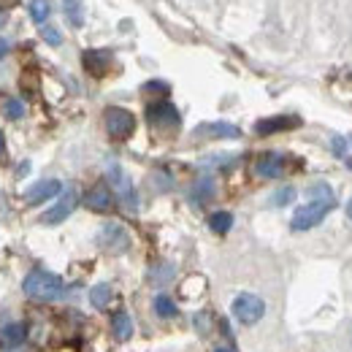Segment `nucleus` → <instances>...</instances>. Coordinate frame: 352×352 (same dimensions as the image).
<instances>
[{
	"label": "nucleus",
	"instance_id": "nucleus-9",
	"mask_svg": "<svg viewBox=\"0 0 352 352\" xmlns=\"http://www.w3.org/2000/svg\"><path fill=\"white\" fill-rule=\"evenodd\" d=\"M106 176H109V182L117 187L122 204H128V209H135V192H133V184H131V179L125 176V171H122L117 163H111V166L106 168Z\"/></svg>",
	"mask_w": 352,
	"mask_h": 352
},
{
	"label": "nucleus",
	"instance_id": "nucleus-10",
	"mask_svg": "<svg viewBox=\"0 0 352 352\" xmlns=\"http://www.w3.org/2000/svg\"><path fill=\"white\" fill-rule=\"evenodd\" d=\"M255 174L263 176V179H279L285 174V157L276 155V152H265L255 163Z\"/></svg>",
	"mask_w": 352,
	"mask_h": 352
},
{
	"label": "nucleus",
	"instance_id": "nucleus-5",
	"mask_svg": "<svg viewBox=\"0 0 352 352\" xmlns=\"http://www.w3.org/2000/svg\"><path fill=\"white\" fill-rule=\"evenodd\" d=\"M76 204H79V192L76 190H63L60 198H57V204L41 214V225H57V222L68 220L74 214Z\"/></svg>",
	"mask_w": 352,
	"mask_h": 352
},
{
	"label": "nucleus",
	"instance_id": "nucleus-6",
	"mask_svg": "<svg viewBox=\"0 0 352 352\" xmlns=\"http://www.w3.org/2000/svg\"><path fill=\"white\" fill-rule=\"evenodd\" d=\"M146 120H149L155 128H179V111H176L168 100L149 103V106H146Z\"/></svg>",
	"mask_w": 352,
	"mask_h": 352
},
{
	"label": "nucleus",
	"instance_id": "nucleus-4",
	"mask_svg": "<svg viewBox=\"0 0 352 352\" xmlns=\"http://www.w3.org/2000/svg\"><path fill=\"white\" fill-rule=\"evenodd\" d=\"M230 311H233V317H236L241 325H255L265 314V304H263V298L255 296V293H241V296H236Z\"/></svg>",
	"mask_w": 352,
	"mask_h": 352
},
{
	"label": "nucleus",
	"instance_id": "nucleus-26",
	"mask_svg": "<svg viewBox=\"0 0 352 352\" xmlns=\"http://www.w3.org/2000/svg\"><path fill=\"white\" fill-rule=\"evenodd\" d=\"M41 38H44L46 44H52V46H60L63 44V36H60V30L57 28H41Z\"/></svg>",
	"mask_w": 352,
	"mask_h": 352
},
{
	"label": "nucleus",
	"instance_id": "nucleus-21",
	"mask_svg": "<svg viewBox=\"0 0 352 352\" xmlns=\"http://www.w3.org/2000/svg\"><path fill=\"white\" fill-rule=\"evenodd\" d=\"M214 195V182L212 179H201L195 187H192V201L195 204H204V201H209Z\"/></svg>",
	"mask_w": 352,
	"mask_h": 352
},
{
	"label": "nucleus",
	"instance_id": "nucleus-20",
	"mask_svg": "<svg viewBox=\"0 0 352 352\" xmlns=\"http://www.w3.org/2000/svg\"><path fill=\"white\" fill-rule=\"evenodd\" d=\"M209 228H212L214 233H228V230L233 228V214H230V212H214V214L209 217Z\"/></svg>",
	"mask_w": 352,
	"mask_h": 352
},
{
	"label": "nucleus",
	"instance_id": "nucleus-33",
	"mask_svg": "<svg viewBox=\"0 0 352 352\" xmlns=\"http://www.w3.org/2000/svg\"><path fill=\"white\" fill-rule=\"evenodd\" d=\"M3 22H6V14H3V11H0V25H3Z\"/></svg>",
	"mask_w": 352,
	"mask_h": 352
},
{
	"label": "nucleus",
	"instance_id": "nucleus-30",
	"mask_svg": "<svg viewBox=\"0 0 352 352\" xmlns=\"http://www.w3.org/2000/svg\"><path fill=\"white\" fill-rule=\"evenodd\" d=\"M6 155V138H3V133H0V157Z\"/></svg>",
	"mask_w": 352,
	"mask_h": 352
},
{
	"label": "nucleus",
	"instance_id": "nucleus-27",
	"mask_svg": "<svg viewBox=\"0 0 352 352\" xmlns=\"http://www.w3.org/2000/svg\"><path fill=\"white\" fill-rule=\"evenodd\" d=\"M333 152L342 157V155L347 152V141H344V138H333Z\"/></svg>",
	"mask_w": 352,
	"mask_h": 352
},
{
	"label": "nucleus",
	"instance_id": "nucleus-16",
	"mask_svg": "<svg viewBox=\"0 0 352 352\" xmlns=\"http://www.w3.org/2000/svg\"><path fill=\"white\" fill-rule=\"evenodd\" d=\"M111 331H114V336L120 339V342H125V339H131L133 336V320L128 311H120V314H114V320H111Z\"/></svg>",
	"mask_w": 352,
	"mask_h": 352
},
{
	"label": "nucleus",
	"instance_id": "nucleus-23",
	"mask_svg": "<svg viewBox=\"0 0 352 352\" xmlns=\"http://www.w3.org/2000/svg\"><path fill=\"white\" fill-rule=\"evenodd\" d=\"M3 114H6L8 120H22V117H25V106H22V100L8 98V100L3 103Z\"/></svg>",
	"mask_w": 352,
	"mask_h": 352
},
{
	"label": "nucleus",
	"instance_id": "nucleus-31",
	"mask_svg": "<svg viewBox=\"0 0 352 352\" xmlns=\"http://www.w3.org/2000/svg\"><path fill=\"white\" fill-rule=\"evenodd\" d=\"M347 217H350V220H352V201H350V204H347Z\"/></svg>",
	"mask_w": 352,
	"mask_h": 352
},
{
	"label": "nucleus",
	"instance_id": "nucleus-1",
	"mask_svg": "<svg viewBox=\"0 0 352 352\" xmlns=\"http://www.w3.org/2000/svg\"><path fill=\"white\" fill-rule=\"evenodd\" d=\"M22 293L28 298H36V301H54V298H60L65 293V285H63V279L57 274L44 271V268H36V271H30L25 276Z\"/></svg>",
	"mask_w": 352,
	"mask_h": 352
},
{
	"label": "nucleus",
	"instance_id": "nucleus-22",
	"mask_svg": "<svg viewBox=\"0 0 352 352\" xmlns=\"http://www.w3.org/2000/svg\"><path fill=\"white\" fill-rule=\"evenodd\" d=\"M155 311H157L160 317L171 320V317H176V314H179V307H176L168 296H157V298H155Z\"/></svg>",
	"mask_w": 352,
	"mask_h": 352
},
{
	"label": "nucleus",
	"instance_id": "nucleus-3",
	"mask_svg": "<svg viewBox=\"0 0 352 352\" xmlns=\"http://www.w3.org/2000/svg\"><path fill=\"white\" fill-rule=\"evenodd\" d=\"M333 204L336 201H309L307 206H301V209H296V214H293V230H311L314 225H320V222L328 217V212L333 209Z\"/></svg>",
	"mask_w": 352,
	"mask_h": 352
},
{
	"label": "nucleus",
	"instance_id": "nucleus-18",
	"mask_svg": "<svg viewBox=\"0 0 352 352\" xmlns=\"http://www.w3.org/2000/svg\"><path fill=\"white\" fill-rule=\"evenodd\" d=\"M63 8H65V16L74 28H82L85 25V11H82V0H63Z\"/></svg>",
	"mask_w": 352,
	"mask_h": 352
},
{
	"label": "nucleus",
	"instance_id": "nucleus-32",
	"mask_svg": "<svg viewBox=\"0 0 352 352\" xmlns=\"http://www.w3.org/2000/svg\"><path fill=\"white\" fill-rule=\"evenodd\" d=\"M214 352H233V350H228V347H217Z\"/></svg>",
	"mask_w": 352,
	"mask_h": 352
},
{
	"label": "nucleus",
	"instance_id": "nucleus-17",
	"mask_svg": "<svg viewBox=\"0 0 352 352\" xmlns=\"http://www.w3.org/2000/svg\"><path fill=\"white\" fill-rule=\"evenodd\" d=\"M111 285H95L92 287V293H89V301H92V307L95 309H106L111 304Z\"/></svg>",
	"mask_w": 352,
	"mask_h": 352
},
{
	"label": "nucleus",
	"instance_id": "nucleus-19",
	"mask_svg": "<svg viewBox=\"0 0 352 352\" xmlns=\"http://www.w3.org/2000/svg\"><path fill=\"white\" fill-rule=\"evenodd\" d=\"M30 19L33 22H38V25H44L46 22V16L52 14V3L49 0H30Z\"/></svg>",
	"mask_w": 352,
	"mask_h": 352
},
{
	"label": "nucleus",
	"instance_id": "nucleus-11",
	"mask_svg": "<svg viewBox=\"0 0 352 352\" xmlns=\"http://www.w3.org/2000/svg\"><path fill=\"white\" fill-rule=\"evenodd\" d=\"M85 206H87L89 212H111V206H114V195H111V190L106 187V184H98V187H92L87 195H85Z\"/></svg>",
	"mask_w": 352,
	"mask_h": 352
},
{
	"label": "nucleus",
	"instance_id": "nucleus-14",
	"mask_svg": "<svg viewBox=\"0 0 352 352\" xmlns=\"http://www.w3.org/2000/svg\"><path fill=\"white\" fill-rule=\"evenodd\" d=\"M82 60H85V68H87L92 76H103L106 68H109V63H111V54L106 49H87Z\"/></svg>",
	"mask_w": 352,
	"mask_h": 352
},
{
	"label": "nucleus",
	"instance_id": "nucleus-13",
	"mask_svg": "<svg viewBox=\"0 0 352 352\" xmlns=\"http://www.w3.org/2000/svg\"><path fill=\"white\" fill-rule=\"evenodd\" d=\"M301 120L298 117H268V120H261L255 125V133L258 135H271V133H282V131H293L298 128Z\"/></svg>",
	"mask_w": 352,
	"mask_h": 352
},
{
	"label": "nucleus",
	"instance_id": "nucleus-29",
	"mask_svg": "<svg viewBox=\"0 0 352 352\" xmlns=\"http://www.w3.org/2000/svg\"><path fill=\"white\" fill-rule=\"evenodd\" d=\"M14 3H16V0H0V11H6V8L14 6Z\"/></svg>",
	"mask_w": 352,
	"mask_h": 352
},
{
	"label": "nucleus",
	"instance_id": "nucleus-7",
	"mask_svg": "<svg viewBox=\"0 0 352 352\" xmlns=\"http://www.w3.org/2000/svg\"><path fill=\"white\" fill-rule=\"evenodd\" d=\"M60 192H63V184H60L57 179H44V182H36V184L25 192V204H28V206H38V204L52 201V198L60 195Z\"/></svg>",
	"mask_w": 352,
	"mask_h": 352
},
{
	"label": "nucleus",
	"instance_id": "nucleus-25",
	"mask_svg": "<svg viewBox=\"0 0 352 352\" xmlns=\"http://www.w3.org/2000/svg\"><path fill=\"white\" fill-rule=\"evenodd\" d=\"M293 198H296V190H293V187H282L279 192H274L271 204H276V206H285V204H290Z\"/></svg>",
	"mask_w": 352,
	"mask_h": 352
},
{
	"label": "nucleus",
	"instance_id": "nucleus-8",
	"mask_svg": "<svg viewBox=\"0 0 352 352\" xmlns=\"http://www.w3.org/2000/svg\"><path fill=\"white\" fill-rule=\"evenodd\" d=\"M98 241H100L106 250H111V252H122V250L131 244V239H128L125 228H122V225H117V222H109V225H103V228H100V236H98Z\"/></svg>",
	"mask_w": 352,
	"mask_h": 352
},
{
	"label": "nucleus",
	"instance_id": "nucleus-24",
	"mask_svg": "<svg viewBox=\"0 0 352 352\" xmlns=\"http://www.w3.org/2000/svg\"><path fill=\"white\" fill-rule=\"evenodd\" d=\"M309 198H311V201H333V192H331L328 184L320 182V184H311V187H309Z\"/></svg>",
	"mask_w": 352,
	"mask_h": 352
},
{
	"label": "nucleus",
	"instance_id": "nucleus-2",
	"mask_svg": "<svg viewBox=\"0 0 352 352\" xmlns=\"http://www.w3.org/2000/svg\"><path fill=\"white\" fill-rule=\"evenodd\" d=\"M103 122H106L109 135L117 138V141L131 138L133 131H135V117H133L128 109H122V106H109L103 111Z\"/></svg>",
	"mask_w": 352,
	"mask_h": 352
},
{
	"label": "nucleus",
	"instance_id": "nucleus-12",
	"mask_svg": "<svg viewBox=\"0 0 352 352\" xmlns=\"http://www.w3.org/2000/svg\"><path fill=\"white\" fill-rule=\"evenodd\" d=\"M195 135L198 138H239L241 131L230 122H204L195 128Z\"/></svg>",
	"mask_w": 352,
	"mask_h": 352
},
{
	"label": "nucleus",
	"instance_id": "nucleus-15",
	"mask_svg": "<svg viewBox=\"0 0 352 352\" xmlns=\"http://www.w3.org/2000/svg\"><path fill=\"white\" fill-rule=\"evenodd\" d=\"M25 339H28V325H25V322H11V325H6V328L0 331V342H3V347H8V350L22 347Z\"/></svg>",
	"mask_w": 352,
	"mask_h": 352
},
{
	"label": "nucleus",
	"instance_id": "nucleus-28",
	"mask_svg": "<svg viewBox=\"0 0 352 352\" xmlns=\"http://www.w3.org/2000/svg\"><path fill=\"white\" fill-rule=\"evenodd\" d=\"M6 54H8V41L0 38V57H6Z\"/></svg>",
	"mask_w": 352,
	"mask_h": 352
}]
</instances>
